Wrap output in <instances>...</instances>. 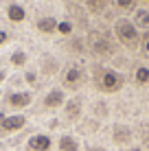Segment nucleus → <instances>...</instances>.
Wrapping results in <instances>:
<instances>
[{"label":"nucleus","mask_w":149,"mask_h":151,"mask_svg":"<svg viewBox=\"0 0 149 151\" xmlns=\"http://www.w3.org/2000/svg\"><path fill=\"white\" fill-rule=\"evenodd\" d=\"M114 35L119 37L121 44H125L127 48H134V46H140V31L134 27L130 18H119L114 22Z\"/></svg>","instance_id":"nucleus-1"},{"label":"nucleus","mask_w":149,"mask_h":151,"mask_svg":"<svg viewBox=\"0 0 149 151\" xmlns=\"http://www.w3.org/2000/svg\"><path fill=\"white\" fill-rule=\"evenodd\" d=\"M123 75L116 70H110V68H101L99 70V77H96V83L103 92H119L123 88Z\"/></svg>","instance_id":"nucleus-2"},{"label":"nucleus","mask_w":149,"mask_h":151,"mask_svg":"<svg viewBox=\"0 0 149 151\" xmlns=\"http://www.w3.org/2000/svg\"><path fill=\"white\" fill-rule=\"evenodd\" d=\"M27 118L20 116V114H13V116H2L0 118V132L2 134H11V132H18V129L24 127Z\"/></svg>","instance_id":"nucleus-3"},{"label":"nucleus","mask_w":149,"mask_h":151,"mask_svg":"<svg viewBox=\"0 0 149 151\" xmlns=\"http://www.w3.org/2000/svg\"><path fill=\"white\" fill-rule=\"evenodd\" d=\"M83 79H86L83 70H81L79 66H73V68H68L66 75H64V86L70 88V90H75V88H79L81 83H83Z\"/></svg>","instance_id":"nucleus-4"},{"label":"nucleus","mask_w":149,"mask_h":151,"mask_svg":"<svg viewBox=\"0 0 149 151\" xmlns=\"http://www.w3.org/2000/svg\"><path fill=\"white\" fill-rule=\"evenodd\" d=\"M27 147L31 151H50V147H53V140H50L46 134H35V136L29 138Z\"/></svg>","instance_id":"nucleus-5"},{"label":"nucleus","mask_w":149,"mask_h":151,"mask_svg":"<svg viewBox=\"0 0 149 151\" xmlns=\"http://www.w3.org/2000/svg\"><path fill=\"white\" fill-rule=\"evenodd\" d=\"M31 101H33V96H31V92H11V94L7 96V103L15 110H22V107H29Z\"/></svg>","instance_id":"nucleus-6"},{"label":"nucleus","mask_w":149,"mask_h":151,"mask_svg":"<svg viewBox=\"0 0 149 151\" xmlns=\"http://www.w3.org/2000/svg\"><path fill=\"white\" fill-rule=\"evenodd\" d=\"M134 27L138 29V31H149V9L147 7H136L134 9Z\"/></svg>","instance_id":"nucleus-7"},{"label":"nucleus","mask_w":149,"mask_h":151,"mask_svg":"<svg viewBox=\"0 0 149 151\" xmlns=\"http://www.w3.org/2000/svg\"><path fill=\"white\" fill-rule=\"evenodd\" d=\"M64 103H66V96H64V90H59V88L50 90L48 94H46V99H44V107H48V110L61 107Z\"/></svg>","instance_id":"nucleus-8"},{"label":"nucleus","mask_w":149,"mask_h":151,"mask_svg":"<svg viewBox=\"0 0 149 151\" xmlns=\"http://www.w3.org/2000/svg\"><path fill=\"white\" fill-rule=\"evenodd\" d=\"M57 18H53V15H44V18H37V22H35V27H37L40 33H55L57 31Z\"/></svg>","instance_id":"nucleus-9"},{"label":"nucleus","mask_w":149,"mask_h":151,"mask_svg":"<svg viewBox=\"0 0 149 151\" xmlns=\"http://www.w3.org/2000/svg\"><path fill=\"white\" fill-rule=\"evenodd\" d=\"M7 18L11 20V22H22V20L27 18V9H24L22 4L11 2V4L7 7Z\"/></svg>","instance_id":"nucleus-10"},{"label":"nucleus","mask_w":149,"mask_h":151,"mask_svg":"<svg viewBox=\"0 0 149 151\" xmlns=\"http://www.w3.org/2000/svg\"><path fill=\"white\" fill-rule=\"evenodd\" d=\"M81 116V101L79 99H73V101L66 103V118L68 121H77Z\"/></svg>","instance_id":"nucleus-11"},{"label":"nucleus","mask_w":149,"mask_h":151,"mask_svg":"<svg viewBox=\"0 0 149 151\" xmlns=\"http://www.w3.org/2000/svg\"><path fill=\"white\" fill-rule=\"evenodd\" d=\"M59 151H79V140L75 136L64 134V136L59 138Z\"/></svg>","instance_id":"nucleus-12"},{"label":"nucleus","mask_w":149,"mask_h":151,"mask_svg":"<svg viewBox=\"0 0 149 151\" xmlns=\"http://www.w3.org/2000/svg\"><path fill=\"white\" fill-rule=\"evenodd\" d=\"M130 138H132V132H130L127 127H123V125H116V127H114V142H116V145L127 142Z\"/></svg>","instance_id":"nucleus-13"},{"label":"nucleus","mask_w":149,"mask_h":151,"mask_svg":"<svg viewBox=\"0 0 149 151\" xmlns=\"http://www.w3.org/2000/svg\"><path fill=\"white\" fill-rule=\"evenodd\" d=\"M92 50H94V53H99V55H107V53H112V44H110L107 40H94Z\"/></svg>","instance_id":"nucleus-14"},{"label":"nucleus","mask_w":149,"mask_h":151,"mask_svg":"<svg viewBox=\"0 0 149 151\" xmlns=\"http://www.w3.org/2000/svg\"><path fill=\"white\" fill-rule=\"evenodd\" d=\"M86 4H88V9H90L92 13H101L105 9L107 0H86Z\"/></svg>","instance_id":"nucleus-15"},{"label":"nucleus","mask_w":149,"mask_h":151,"mask_svg":"<svg viewBox=\"0 0 149 151\" xmlns=\"http://www.w3.org/2000/svg\"><path fill=\"white\" fill-rule=\"evenodd\" d=\"M114 7H119L121 11H134L136 0H114Z\"/></svg>","instance_id":"nucleus-16"},{"label":"nucleus","mask_w":149,"mask_h":151,"mask_svg":"<svg viewBox=\"0 0 149 151\" xmlns=\"http://www.w3.org/2000/svg\"><path fill=\"white\" fill-rule=\"evenodd\" d=\"M136 81L138 83H149V68L147 66H138L136 68Z\"/></svg>","instance_id":"nucleus-17"},{"label":"nucleus","mask_w":149,"mask_h":151,"mask_svg":"<svg viewBox=\"0 0 149 151\" xmlns=\"http://www.w3.org/2000/svg\"><path fill=\"white\" fill-rule=\"evenodd\" d=\"M11 64L13 66L27 64V53H24V50H13V53H11Z\"/></svg>","instance_id":"nucleus-18"},{"label":"nucleus","mask_w":149,"mask_h":151,"mask_svg":"<svg viewBox=\"0 0 149 151\" xmlns=\"http://www.w3.org/2000/svg\"><path fill=\"white\" fill-rule=\"evenodd\" d=\"M140 53H143V57L149 59V31L143 33V37H140Z\"/></svg>","instance_id":"nucleus-19"},{"label":"nucleus","mask_w":149,"mask_h":151,"mask_svg":"<svg viewBox=\"0 0 149 151\" xmlns=\"http://www.w3.org/2000/svg\"><path fill=\"white\" fill-rule=\"evenodd\" d=\"M57 33H61V35H70V33H73V24L66 22V20H64V22H59V24H57Z\"/></svg>","instance_id":"nucleus-20"},{"label":"nucleus","mask_w":149,"mask_h":151,"mask_svg":"<svg viewBox=\"0 0 149 151\" xmlns=\"http://www.w3.org/2000/svg\"><path fill=\"white\" fill-rule=\"evenodd\" d=\"M7 40H9L7 31H4V29H0V46H2V44H7Z\"/></svg>","instance_id":"nucleus-21"},{"label":"nucleus","mask_w":149,"mask_h":151,"mask_svg":"<svg viewBox=\"0 0 149 151\" xmlns=\"http://www.w3.org/2000/svg\"><path fill=\"white\" fill-rule=\"evenodd\" d=\"M35 79H37V77H35V72H27V81H29V83H35Z\"/></svg>","instance_id":"nucleus-22"},{"label":"nucleus","mask_w":149,"mask_h":151,"mask_svg":"<svg viewBox=\"0 0 149 151\" xmlns=\"http://www.w3.org/2000/svg\"><path fill=\"white\" fill-rule=\"evenodd\" d=\"M88 151H105V149H103V147H90Z\"/></svg>","instance_id":"nucleus-23"},{"label":"nucleus","mask_w":149,"mask_h":151,"mask_svg":"<svg viewBox=\"0 0 149 151\" xmlns=\"http://www.w3.org/2000/svg\"><path fill=\"white\" fill-rule=\"evenodd\" d=\"M4 77H7V72H4V70H0V81H4Z\"/></svg>","instance_id":"nucleus-24"},{"label":"nucleus","mask_w":149,"mask_h":151,"mask_svg":"<svg viewBox=\"0 0 149 151\" xmlns=\"http://www.w3.org/2000/svg\"><path fill=\"white\" fill-rule=\"evenodd\" d=\"M130 151H143V149H140V147H132Z\"/></svg>","instance_id":"nucleus-25"},{"label":"nucleus","mask_w":149,"mask_h":151,"mask_svg":"<svg viewBox=\"0 0 149 151\" xmlns=\"http://www.w3.org/2000/svg\"><path fill=\"white\" fill-rule=\"evenodd\" d=\"M147 142H149V136H147Z\"/></svg>","instance_id":"nucleus-26"},{"label":"nucleus","mask_w":149,"mask_h":151,"mask_svg":"<svg viewBox=\"0 0 149 151\" xmlns=\"http://www.w3.org/2000/svg\"><path fill=\"white\" fill-rule=\"evenodd\" d=\"M0 94H2V92H0Z\"/></svg>","instance_id":"nucleus-27"},{"label":"nucleus","mask_w":149,"mask_h":151,"mask_svg":"<svg viewBox=\"0 0 149 151\" xmlns=\"http://www.w3.org/2000/svg\"><path fill=\"white\" fill-rule=\"evenodd\" d=\"M147 2H149V0H147Z\"/></svg>","instance_id":"nucleus-28"}]
</instances>
